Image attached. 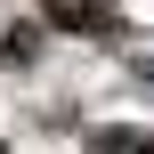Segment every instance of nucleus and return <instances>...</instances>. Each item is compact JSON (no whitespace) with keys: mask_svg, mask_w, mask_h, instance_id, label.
<instances>
[{"mask_svg":"<svg viewBox=\"0 0 154 154\" xmlns=\"http://www.w3.org/2000/svg\"><path fill=\"white\" fill-rule=\"evenodd\" d=\"M41 57V24H8V65H32Z\"/></svg>","mask_w":154,"mask_h":154,"instance_id":"3","label":"nucleus"},{"mask_svg":"<svg viewBox=\"0 0 154 154\" xmlns=\"http://www.w3.org/2000/svg\"><path fill=\"white\" fill-rule=\"evenodd\" d=\"M89 154H154L146 130H122V122H106V130H89Z\"/></svg>","mask_w":154,"mask_h":154,"instance_id":"2","label":"nucleus"},{"mask_svg":"<svg viewBox=\"0 0 154 154\" xmlns=\"http://www.w3.org/2000/svg\"><path fill=\"white\" fill-rule=\"evenodd\" d=\"M41 16H49L57 32H89V41L122 32V8H106V0H41Z\"/></svg>","mask_w":154,"mask_h":154,"instance_id":"1","label":"nucleus"}]
</instances>
